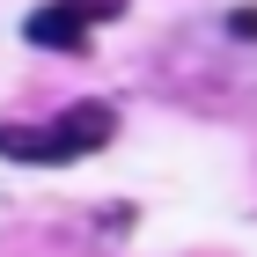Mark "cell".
<instances>
[{
    "mask_svg": "<svg viewBox=\"0 0 257 257\" xmlns=\"http://www.w3.org/2000/svg\"><path fill=\"white\" fill-rule=\"evenodd\" d=\"M110 133H118V110L110 103H66L59 118H44V125H0V162L66 169V162H88Z\"/></svg>",
    "mask_w": 257,
    "mask_h": 257,
    "instance_id": "cell-1",
    "label": "cell"
},
{
    "mask_svg": "<svg viewBox=\"0 0 257 257\" xmlns=\"http://www.w3.org/2000/svg\"><path fill=\"white\" fill-rule=\"evenodd\" d=\"M133 0H44V8H30V22H22V37L44 44V52H88V30L96 22H118Z\"/></svg>",
    "mask_w": 257,
    "mask_h": 257,
    "instance_id": "cell-2",
    "label": "cell"
},
{
    "mask_svg": "<svg viewBox=\"0 0 257 257\" xmlns=\"http://www.w3.org/2000/svg\"><path fill=\"white\" fill-rule=\"evenodd\" d=\"M228 30H235V37H257V8H242V15L228 22Z\"/></svg>",
    "mask_w": 257,
    "mask_h": 257,
    "instance_id": "cell-3",
    "label": "cell"
}]
</instances>
